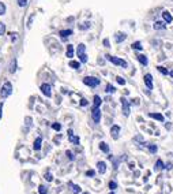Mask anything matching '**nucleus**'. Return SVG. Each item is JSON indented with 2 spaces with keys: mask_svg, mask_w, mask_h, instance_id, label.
<instances>
[{
  "mask_svg": "<svg viewBox=\"0 0 173 194\" xmlns=\"http://www.w3.org/2000/svg\"><path fill=\"white\" fill-rule=\"evenodd\" d=\"M105 58L108 59V60L110 62V63H113V64H116V66H120V67H123V68L128 67V63H127L126 60H123V59H120V58L112 56V55H106Z\"/></svg>",
  "mask_w": 173,
  "mask_h": 194,
  "instance_id": "nucleus-1",
  "label": "nucleus"
},
{
  "mask_svg": "<svg viewBox=\"0 0 173 194\" xmlns=\"http://www.w3.org/2000/svg\"><path fill=\"white\" fill-rule=\"evenodd\" d=\"M11 93H12V85H11V82H4L3 88L0 89V96H2L3 99H7L8 96H11Z\"/></svg>",
  "mask_w": 173,
  "mask_h": 194,
  "instance_id": "nucleus-2",
  "label": "nucleus"
},
{
  "mask_svg": "<svg viewBox=\"0 0 173 194\" xmlns=\"http://www.w3.org/2000/svg\"><path fill=\"white\" fill-rule=\"evenodd\" d=\"M83 84L90 86V88H95V86L101 84V81H100V78H95V77H86L83 78Z\"/></svg>",
  "mask_w": 173,
  "mask_h": 194,
  "instance_id": "nucleus-3",
  "label": "nucleus"
},
{
  "mask_svg": "<svg viewBox=\"0 0 173 194\" xmlns=\"http://www.w3.org/2000/svg\"><path fill=\"white\" fill-rule=\"evenodd\" d=\"M91 118H93V120H94V123L101 122V109H100V107H93Z\"/></svg>",
  "mask_w": 173,
  "mask_h": 194,
  "instance_id": "nucleus-4",
  "label": "nucleus"
},
{
  "mask_svg": "<svg viewBox=\"0 0 173 194\" xmlns=\"http://www.w3.org/2000/svg\"><path fill=\"white\" fill-rule=\"evenodd\" d=\"M120 103H122V109H123V113L124 116H128L130 115V103L126 97H122L120 99Z\"/></svg>",
  "mask_w": 173,
  "mask_h": 194,
  "instance_id": "nucleus-5",
  "label": "nucleus"
},
{
  "mask_svg": "<svg viewBox=\"0 0 173 194\" xmlns=\"http://www.w3.org/2000/svg\"><path fill=\"white\" fill-rule=\"evenodd\" d=\"M40 89H41V92H42L47 97H51L52 96V88H51L49 84H42Z\"/></svg>",
  "mask_w": 173,
  "mask_h": 194,
  "instance_id": "nucleus-6",
  "label": "nucleus"
},
{
  "mask_svg": "<svg viewBox=\"0 0 173 194\" xmlns=\"http://www.w3.org/2000/svg\"><path fill=\"white\" fill-rule=\"evenodd\" d=\"M110 136H112L113 140H117L120 136V126H117V124H115V126L110 127Z\"/></svg>",
  "mask_w": 173,
  "mask_h": 194,
  "instance_id": "nucleus-7",
  "label": "nucleus"
},
{
  "mask_svg": "<svg viewBox=\"0 0 173 194\" xmlns=\"http://www.w3.org/2000/svg\"><path fill=\"white\" fill-rule=\"evenodd\" d=\"M143 79H144V85L147 86V89H153V77H151V74H144V77H143Z\"/></svg>",
  "mask_w": 173,
  "mask_h": 194,
  "instance_id": "nucleus-8",
  "label": "nucleus"
},
{
  "mask_svg": "<svg viewBox=\"0 0 173 194\" xmlns=\"http://www.w3.org/2000/svg\"><path fill=\"white\" fill-rule=\"evenodd\" d=\"M68 140H70V142L74 144V145L79 144V137L74 136V131H72V130H68Z\"/></svg>",
  "mask_w": 173,
  "mask_h": 194,
  "instance_id": "nucleus-9",
  "label": "nucleus"
},
{
  "mask_svg": "<svg viewBox=\"0 0 173 194\" xmlns=\"http://www.w3.org/2000/svg\"><path fill=\"white\" fill-rule=\"evenodd\" d=\"M126 39H127V34H126V33L119 32V33H116V34H115V40H116V43H117V44L123 43V41L126 40Z\"/></svg>",
  "mask_w": 173,
  "mask_h": 194,
  "instance_id": "nucleus-10",
  "label": "nucleus"
},
{
  "mask_svg": "<svg viewBox=\"0 0 173 194\" xmlns=\"http://www.w3.org/2000/svg\"><path fill=\"white\" fill-rule=\"evenodd\" d=\"M153 27L155 30H164V29H166V23H165L164 21H157L153 25Z\"/></svg>",
  "mask_w": 173,
  "mask_h": 194,
  "instance_id": "nucleus-11",
  "label": "nucleus"
},
{
  "mask_svg": "<svg viewBox=\"0 0 173 194\" xmlns=\"http://www.w3.org/2000/svg\"><path fill=\"white\" fill-rule=\"evenodd\" d=\"M97 169L100 174H105L106 172V163L105 161H98L97 163Z\"/></svg>",
  "mask_w": 173,
  "mask_h": 194,
  "instance_id": "nucleus-12",
  "label": "nucleus"
},
{
  "mask_svg": "<svg viewBox=\"0 0 173 194\" xmlns=\"http://www.w3.org/2000/svg\"><path fill=\"white\" fill-rule=\"evenodd\" d=\"M162 18H164V22L165 23H171L172 21H173V16H172V14L169 12V11H164V12H162Z\"/></svg>",
  "mask_w": 173,
  "mask_h": 194,
  "instance_id": "nucleus-13",
  "label": "nucleus"
},
{
  "mask_svg": "<svg viewBox=\"0 0 173 194\" xmlns=\"http://www.w3.org/2000/svg\"><path fill=\"white\" fill-rule=\"evenodd\" d=\"M60 37L61 39H67V37H70L71 34H72V30L71 29H64V30H60Z\"/></svg>",
  "mask_w": 173,
  "mask_h": 194,
  "instance_id": "nucleus-14",
  "label": "nucleus"
},
{
  "mask_svg": "<svg viewBox=\"0 0 173 194\" xmlns=\"http://www.w3.org/2000/svg\"><path fill=\"white\" fill-rule=\"evenodd\" d=\"M138 60H139V63L140 64H143V66H147L149 64V59H147V56L146 55H138Z\"/></svg>",
  "mask_w": 173,
  "mask_h": 194,
  "instance_id": "nucleus-15",
  "label": "nucleus"
},
{
  "mask_svg": "<svg viewBox=\"0 0 173 194\" xmlns=\"http://www.w3.org/2000/svg\"><path fill=\"white\" fill-rule=\"evenodd\" d=\"M65 56L67 58H74V45H71V44H68L67 45V52H65Z\"/></svg>",
  "mask_w": 173,
  "mask_h": 194,
  "instance_id": "nucleus-16",
  "label": "nucleus"
},
{
  "mask_svg": "<svg viewBox=\"0 0 173 194\" xmlns=\"http://www.w3.org/2000/svg\"><path fill=\"white\" fill-rule=\"evenodd\" d=\"M41 144H42V138H41V137L36 138V141H34V145H33V149H34V150H40V149H41Z\"/></svg>",
  "mask_w": 173,
  "mask_h": 194,
  "instance_id": "nucleus-17",
  "label": "nucleus"
},
{
  "mask_svg": "<svg viewBox=\"0 0 173 194\" xmlns=\"http://www.w3.org/2000/svg\"><path fill=\"white\" fill-rule=\"evenodd\" d=\"M149 116L153 118V119L160 120V122H164V115H161V113H154V112H151V113H149Z\"/></svg>",
  "mask_w": 173,
  "mask_h": 194,
  "instance_id": "nucleus-18",
  "label": "nucleus"
},
{
  "mask_svg": "<svg viewBox=\"0 0 173 194\" xmlns=\"http://www.w3.org/2000/svg\"><path fill=\"white\" fill-rule=\"evenodd\" d=\"M131 47H132V49H135V51H142V49H143V45H142L140 41H135Z\"/></svg>",
  "mask_w": 173,
  "mask_h": 194,
  "instance_id": "nucleus-19",
  "label": "nucleus"
},
{
  "mask_svg": "<svg viewBox=\"0 0 173 194\" xmlns=\"http://www.w3.org/2000/svg\"><path fill=\"white\" fill-rule=\"evenodd\" d=\"M85 52H86V45H85V44H79L78 48H77L78 56H79V55H82V53H85Z\"/></svg>",
  "mask_w": 173,
  "mask_h": 194,
  "instance_id": "nucleus-20",
  "label": "nucleus"
},
{
  "mask_svg": "<svg viewBox=\"0 0 173 194\" xmlns=\"http://www.w3.org/2000/svg\"><path fill=\"white\" fill-rule=\"evenodd\" d=\"M16 71V59H12L11 60V64H10V72L14 74Z\"/></svg>",
  "mask_w": 173,
  "mask_h": 194,
  "instance_id": "nucleus-21",
  "label": "nucleus"
},
{
  "mask_svg": "<svg viewBox=\"0 0 173 194\" xmlns=\"http://www.w3.org/2000/svg\"><path fill=\"white\" fill-rule=\"evenodd\" d=\"M100 149H101L104 153H108L109 152V146H108V144L106 142H100Z\"/></svg>",
  "mask_w": 173,
  "mask_h": 194,
  "instance_id": "nucleus-22",
  "label": "nucleus"
},
{
  "mask_svg": "<svg viewBox=\"0 0 173 194\" xmlns=\"http://www.w3.org/2000/svg\"><path fill=\"white\" fill-rule=\"evenodd\" d=\"M70 67L71 68H74V70H79V67H81V63L77 60H71L70 62Z\"/></svg>",
  "mask_w": 173,
  "mask_h": 194,
  "instance_id": "nucleus-23",
  "label": "nucleus"
},
{
  "mask_svg": "<svg viewBox=\"0 0 173 194\" xmlns=\"http://www.w3.org/2000/svg\"><path fill=\"white\" fill-rule=\"evenodd\" d=\"M93 103H94V107H100V105H101V103H102L101 97L95 95V96H94V99H93Z\"/></svg>",
  "mask_w": 173,
  "mask_h": 194,
  "instance_id": "nucleus-24",
  "label": "nucleus"
},
{
  "mask_svg": "<svg viewBox=\"0 0 173 194\" xmlns=\"http://www.w3.org/2000/svg\"><path fill=\"white\" fill-rule=\"evenodd\" d=\"M147 146H149V150H150V153H157V150H158L157 145H153V144H147Z\"/></svg>",
  "mask_w": 173,
  "mask_h": 194,
  "instance_id": "nucleus-25",
  "label": "nucleus"
},
{
  "mask_svg": "<svg viewBox=\"0 0 173 194\" xmlns=\"http://www.w3.org/2000/svg\"><path fill=\"white\" fill-rule=\"evenodd\" d=\"M105 92H106V93H112V95H113V93L116 92V89H115V86H113V85L108 84V85H106V89H105Z\"/></svg>",
  "mask_w": 173,
  "mask_h": 194,
  "instance_id": "nucleus-26",
  "label": "nucleus"
},
{
  "mask_svg": "<svg viewBox=\"0 0 173 194\" xmlns=\"http://www.w3.org/2000/svg\"><path fill=\"white\" fill-rule=\"evenodd\" d=\"M90 26H91V23H90V22H83V23L79 25V29H81V30H87Z\"/></svg>",
  "mask_w": 173,
  "mask_h": 194,
  "instance_id": "nucleus-27",
  "label": "nucleus"
},
{
  "mask_svg": "<svg viewBox=\"0 0 173 194\" xmlns=\"http://www.w3.org/2000/svg\"><path fill=\"white\" fill-rule=\"evenodd\" d=\"M157 70L161 72V74H164V75H168L169 74V71H168V68H165V67H162V66H158L157 67Z\"/></svg>",
  "mask_w": 173,
  "mask_h": 194,
  "instance_id": "nucleus-28",
  "label": "nucleus"
},
{
  "mask_svg": "<svg viewBox=\"0 0 173 194\" xmlns=\"http://www.w3.org/2000/svg\"><path fill=\"white\" fill-rule=\"evenodd\" d=\"M71 189H72V193H74V194L81 193V187H79L78 185H71Z\"/></svg>",
  "mask_w": 173,
  "mask_h": 194,
  "instance_id": "nucleus-29",
  "label": "nucleus"
},
{
  "mask_svg": "<svg viewBox=\"0 0 173 194\" xmlns=\"http://www.w3.org/2000/svg\"><path fill=\"white\" fill-rule=\"evenodd\" d=\"M38 193H40V194H48V189L45 187L44 185H40V186H38Z\"/></svg>",
  "mask_w": 173,
  "mask_h": 194,
  "instance_id": "nucleus-30",
  "label": "nucleus"
},
{
  "mask_svg": "<svg viewBox=\"0 0 173 194\" xmlns=\"http://www.w3.org/2000/svg\"><path fill=\"white\" fill-rule=\"evenodd\" d=\"M79 60H81L82 63H86V62H87V55H86V52L82 55H79Z\"/></svg>",
  "mask_w": 173,
  "mask_h": 194,
  "instance_id": "nucleus-31",
  "label": "nucleus"
},
{
  "mask_svg": "<svg viewBox=\"0 0 173 194\" xmlns=\"http://www.w3.org/2000/svg\"><path fill=\"white\" fill-rule=\"evenodd\" d=\"M162 168H164L162 160H157V163H155V169H162Z\"/></svg>",
  "mask_w": 173,
  "mask_h": 194,
  "instance_id": "nucleus-32",
  "label": "nucleus"
},
{
  "mask_svg": "<svg viewBox=\"0 0 173 194\" xmlns=\"http://www.w3.org/2000/svg\"><path fill=\"white\" fill-rule=\"evenodd\" d=\"M4 14H6V6L4 3L0 2V15H4Z\"/></svg>",
  "mask_w": 173,
  "mask_h": 194,
  "instance_id": "nucleus-33",
  "label": "nucleus"
},
{
  "mask_svg": "<svg viewBox=\"0 0 173 194\" xmlns=\"http://www.w3.org/2000/svg\"><path fill=\"white\" fill-rule=\"evenodd\" d=\"M52 129L56 130V131H60L61 130V124L60 123H53V124H52Z\"/></svg>",
  "mask_w": 173,
  "mask_h": 194,
  "instance_id": "nucleus-34",
  "label": "nucleus"
},
{
  "mask_svg": "<svg viewBox=\"0 0 173 194\" xmlns=\"http://www.w3.org/2000/svg\"><path fill=\"white\" fill-rule=\"evenodd\" d=\"M4 33H6V25L3 22H0V36H3Z\"/></svg>",
  "mask_w": 173,
  "mask_h": 194,
  "instance_id": "nucleus-35",
  "label": "nucleus"
},
{
  "mask_svg": "<svg viewBox=\"0 0 173 194\" xmlns=\"http://www.w3.org/2000/svg\"><path fill=\"white\" fill-rule=\"evenodd\" d=\"M44 178L47 179L48 182H52V181H53V176H52V174H51V172H47V174H45V176H44Z\"/></svg>",
  "mask_w": 173,
  "mask_h": 194,
  "instance_id": "nucleus-36",
  "label": "nucleus"
},
{
  "mask_svg": "<svg viewBox=\"0 0 173 194\" xmlns=\"http://www.w3.org/2000/svg\"><path fill=\"white\" fill-rule=\"evenodd\" d=\"M109 189H110V190H116V189H117V183L113 182V181H110V182H109Z\"/></svg>",
  "mask_w": 173,
  "mask_h": 194,
  "instance_id": "nucleus-37",
  "label": "nucleus"
},
{
  "mask_svg": "<svg viewBox=\"0 0 173 194\" xmlns=\"http://www.w3.org/2000/svg\"><path fill=\"white\" fill-rule=\"evenodd\" d=\"M16 3H18L19 7H26L27 6V0H18Z\"/></svg>",
  "mask_w": 173,
  "mask_h": 194,
  "instance_id": "nucleus-38",
  "label": "nucleus"
},
{
  "mask_svg": "<svg viewBox=\"0 0 173 194\" xmlns=\"http://www.w3.org/2000/svg\"><path fill=\"white\" fill-rule=\"evenodd\" d=\"M116 81H117V84H119V85H126V79L122 78V77H117Z\"/></svg>",
  "mask_w": 173,
  "mask_h": 194,
  "instance_id": "nucleus-39",
  "label": "nucleus"
},
{
  "mask_svg": "<svg viewBox=\"0 0 173 194\" xmlns=\"http://www.w3.org/2000/svg\"><path fill=\"white\" fill-rule=\"evenodd\" d=\"M10 36H11V41H15L16 39H18V34H16L15 32H12V33H10Z\"/></svg>",
  "mask_w": 173,
  "mask_h": 194,
  "instance_id": "nucleus-40",
  "label": "nucleus"
},
{
  "mask_svg": "<svg viewBox=\"0 0 173 194\" xmlns=\"http://www.w3.org/2000/svg\"><path fill=\"white\" fill-rule=\"evenodd\" d=\"M102 44H104V47H106V48H109V47H110V43H109V40H108V39H104Z\"/></svg>",
  "mask_w": 173,
  "mask_h": 194,
  "instance_id": "nucleus-41",
  "label": "nucleus"
},
{
  "mask_svg": "<svg viewBox=\"0 0 173 194\" xmlns=\"http://www.w3.org/2000/svg\"><path fill=\"white\" fill-rule=\"evenodd\" d=\"M94 175H95V171H93V169L86 171V176H94Z\"/></svg>",
  "mask_w": 173,
  "mask_h": 194,
  "instance_id": "nucleus-42",
  "label": "nucleus"
},
{
  "mask_svg": "<svg viewBox=\"0 0 173 194\" xmlns=\"http://www.w3.org/2000/svg\"><path fill=\"white\" fill-rule=\"evenodd\" d=\"M33 19H34V15H32V16H30V18H29V21H27V27H29V29H30V26H32V22H33Z\"/></svg>",
  "mask_w": 173,
  "mask_h": 194,
  "instance_id": "nucleus-43",
  "label": "nucleus"
},
{
  "mask_svg": "<svg viewBox=\"0 0 173 194\" xmlns=\"http://www.w3.org/2000/svg\"><path fill=\"white\" fill-rule=\"evenodd\" d=\"M87 104H89V101H87L86 99H82V100H81V105H82V107H86Z\"/></svg>",
  "mask_w": 173,
  "mask_h": 194,
  "instance_id": "nucleus-44",
  "label": "nucleus"
},
{
  "mask_svg": "<svg viewBox=\"0 0 173 194\" xmlns=\"http://www.w3.org/2000/svg\"><path fill=\"white\" fill-rule=\"evenodd\" d=\"M65 155H67V157L70 159V160H74V156H72V153H71L70 150H67V152H65Z\"/></svg>",
  "mask_w": 173,
  "mask_h": 194,
  "instance_id": "nucleus-45",
  "label": "nucleus"
},
{
  "mask_svg": "<svg viewBox=\"0 0 173 194\" xmlns=\"http://www.w3.org/2000/svg\"><path fill=\"white\" fill-rule=\"evenodd\" d=\"M128 167H130V169H134L135 168V163H130Z\"/></svg>",
  "mask_w": 173,
  "mask_h": 194,
  "instance_id": "nucleus-46",
  "label": "nucleus"
},
{
  "mask_svg": "<svg viewBox=\"0 0 173 194\" xmlns=\"http://www.w3.org/2000/svg\"><path fill=\"white\" fill-rule=\"evenodd\" d=\"M164 168H168V169H171V168H172V164H171V163H168L166 165H164Z\"/></svg>",
  "mask_w": 173,
  "mask_h": 194,
  "instance_id": "nucleus-47",
  "label": "nucleus"
},
{
  "mask_svg": "<svg viewBox=\"0 0 173 194\" xmlns=\"http://www.w3.org/2000/svg\"><path fill=\"white\" fill-rule=\"evenodd\" d=\"M2 109H3V103H0V118H2Z\"/></svg>",
  "mask_w": 173,
  "mask_h": 194,
  "instance_id": "nucleus-48",
  "label": "nucleus"
},
{
  "mask_svg": "<svg viewBox=\"0 0 173 194\" xmlns=\"http://www.w3.org/2000/svg\"><path fill=\"white\" fill-rule=\"evenodd\" d=\"M169 74H171V75H172V77H173V70H172L171 72H169Z\"/></svg>",
  "mask_w": 173,
  "mask_h": 194,
  "instance_id": "nucleus-49",
  "label": "nucleus"
},
{
  "mask_svg": "<svg viewBox=\"0 0 173 194\" xmlns=\"http://www.w3.org/2000/svg\"><path fill=\"white\" fill-rule=\"evenodd\" d=\"M109 194H115V193H113V192H112V193H109Z\"/></svg>",
  "mask_w": 173,
  "mask_h": 194,
  "instance_id": "nucleus-50",
  "label": "nucleus"
},
{
  "mask_svg": "<svg viewBox=\"0 0 173 194\" xmlns=\"http://www.w3.org/2000/svg\"><path fill=\"white\" fill-rule=\"evenodd\" d=\"M83 194H90V193H83Z\"/></svg>",
  "mask_w": 173,
  "mask_h": 194,
  "instance_id": "nucleus-51",
  "label": "nucleus"
}]
</instances>
